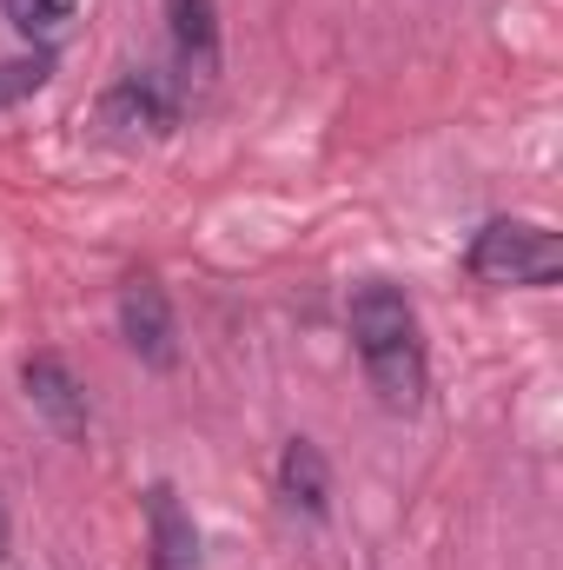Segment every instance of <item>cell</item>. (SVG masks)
<instances>
[{"instance_id":"cell-1","label":"cell","mask_w":563,"mask_h":570,"mask_svg":"<svg viewBox=\"0 0 563 570\" xmlns=\"http://www.w3.org/2000/svg\"><path fill=\"white\" fill-rule=\"evenodd\" d=\"M345 325H352V352L378 392L385 412H418L431 392V365H424V325L418 305L392 279H365L345 298Z\"/></svg>"},{"instance_id":"cell-2","label":"cell","mask_w":563,"mask_h":570,"mask_svg":"<svg viewBox=\"0 0 563 570\" xmlns=\"http://www.w3.org/2000/svg\"><path fill=\"white\" fill-rule=\"evenodd\" d=\"M464 273L477 285H524V292H544L563 279V239L537 219H484L471 253H464Z\"/></svg>"},{"instance_id":"cell-3","label":"cell","mask_w":563,"mask_h":570,"mask_svg":"<svg viewBox=\"0 0 563 570\" xmlns=\"http://www.w3.org/2000/svg\"><path fill=\"white\" fill-rule=\"evenodd\" d=\"M172 120H179V80H166L152 67L120 73L100 94V127L113 140H159V134H172Z\"/></svg>"},{"instance_id":"cell-4","label":"cell","mask_w":563,"mask_h":570,"mask_svg":"<svg viewBox=\"0 0 563 570\" xmlns=\"http://www.w3.org/2000/svg\"><path fill=\"white\" fill-rule=\"evenodd\" d=\"M120 338L152 372L179 365V318H172V298L152 273H127V285H120Z\"/></svg>"},{"instance_id":"cell-5","label":"cell","mask_w":563,"mask_h":570,"mask_svg":"<svg viewBox=\"0 0 563 570\" xmlns=\"http://www.w3.org/2000/svg\"><path fill=\"white\" fill-rule=\"evenodd\" d=\"M20 385H27V405L47 419L53 431H67V438H80V431L93 425V405H87V385L73 379V365L60 358V352H33L27 365H20Z\"/></svg>"},{"instance_id":"cell-6","label":"cell","mask_w":563,"mask_h":570,"mask_svg":"<svg viewBox=\"0 0 563 570\" xmlns=\"http://www.w3.org/2000/svg\"><path fill=\"white\" fill-rule=\"evenodd\" d=\"M146 570H199V524L172 484H146Z\"/></svg>"},{"instance_id":"cell-7","label":"cell","mask_w":563,"mask_h":570,"mask_svg":"<svg viewBox=\"0 0 563 570\" xmlns=\"http://www.w3.org/2000/svg\"><path fill=\"white\" fill-rule=\"evenodd\" d=\"M279 498H285V511H298V518H312V524L332 518V464H325V451H318L312 438H285Z\"/></svg>"},{"instance_id":"cell-8","label":"cell","mask_w":563,"mask_h":570,"mask_svg":"<svg viewBox=\"0 0 563 570\" xmlns=\"http://www.w3.org/2000/svg\"><path fill=\"white\" fill-rule=\"evenodd\" d=\"M172 20V47L186 73H213L219 67V0H166Z\"/></svg>"},{"instance_id":"cell-9","label":"cell","mask_w":563,"mask_h":570,"mask_svg":"<svg viewBox=\"0 0 563 570\" xmlns=\"http://www.w3.org/2000/svg\"><path fill=\"white\" fill-rule=\"evenodd\" d=\"M80 7H87V0H0V13L13 20V33L33 40V53H53V47L73 33Z\"/></svg>"},{"instance_id":"cell-10","label":"cell","mask_w":563,"mask_h":570,"mask_svg":"<svg viewBox=\"0 0 563 570\" xmlns=\"http://www.w3.org/2000/svg\"><path fill=\"white\" fill-rule=\"evenodd\" d=\"M47 80H53V53H13V60H0V107L33 100Z\"/></svg>"},{"instance_id":"cell-11","label":"cell","mask_w":563,"mask_h":570,"mask_svg":"<svg viewBox=\"0 0 563 570\" xmlns=\"http://www.w3.org/2000/svg\"><path fill=\"white\" fill-rule=\"evenodd\" d=\"M7 538H13V524H7V504H0V564H7Z\"/></svg>"}]
</instances>
